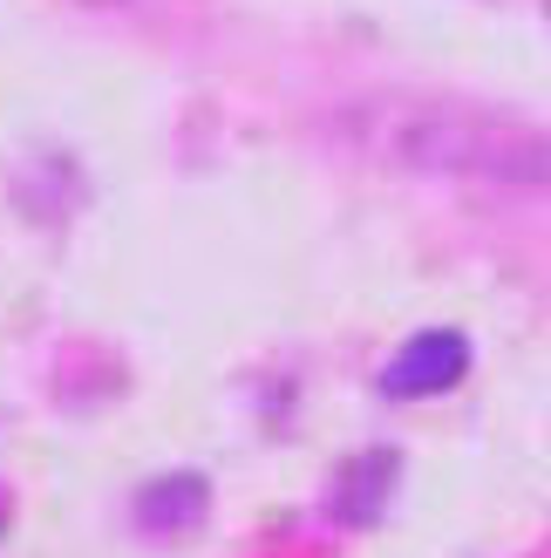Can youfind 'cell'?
I'll list each match as a JSON object with an SVG mask.
<instances>
[{
  "label": "cell",
  "instance_id": "obj_1",
  "mask_svg": "<svg viewBox=\"0 0 551 558\" xmlns=\"http://www.w3.org/2000/svg\"><path fill=\"white\" fill-rule=\"evenodd\" d=\"M354 144L423 178L498 184V191H551V130L498 117L477 102H416L381 96L347 109Z\"/></svg>",
  "mask_w": 551,
  "mask_h": 558
},
{
  "label": "cell",
  "instance_id": "obj_2",
  "mask_svg": "<svg viewBox=\"0 0 551 558\" xmlns=\"http://www.w3.org/2000/svg\"><path fill=\"white\" fill-rule=\"evenodd\" d=\"M463 375H470V341L450 327H429L416 333L389 368H381V396L395 402H423V396H443V388H456Z\"/></svg>",
  "mask_w": 551,
  "mask_h": 558
},
{
  "label": "cell",
  "instance_id": "obj_3",
  "mask_svg": "<svg viewBox=\"0 0 551 558\" xmlns=\"http://www.w3.org/2000/svg\"><path fill=\"white\" fill-rule=\"evenodd\" d=\"M205 477H163V484H150L144 497H136V524L144 532H157V538H177V532H191V524L205 518Z\"/></svg>",
  "mask_w": 551,
  "mask_h": 558
},
{
  "label": "cell",
  "instance_id": "obj_4",
  "mask_svg": "<svg viewBox=\"0 0 551 558\" xmlns=\"http://www.w3.org/2000/svg\"><path fill=\"white\" fill-rule=\"evenodd\" d=\"M389 477H395V457H362L347 470V490L334 497V511L347 518V524H368L375 511H381V490H389Z\"/></svg>",
  "mask_w": 551,
  "mask_h": 558
}]
</instances>
